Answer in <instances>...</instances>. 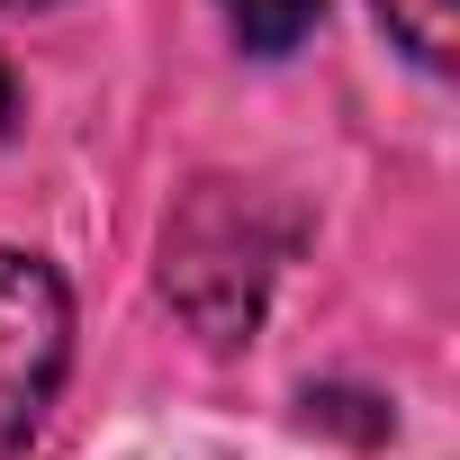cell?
Wrapping results in <instances>:
<instances>
[{
	"mask_svg": "<svg viewBox=\"0 0 460 460\" xmlns=\"http://www.w3.org/2000/svg\"><path fill=\"white\" fill-rule=\"evenodd\" d=\"M280 253H289V226H280L253 190L199 181L190 208L163 226V289H172V307H181L208 343H235V334H253Z\"/></svg>",
	"mask_w": 460,
	"mask_h": 460,
	"instance_id": "6da1fadb",
	"label": "cell"
},
{
	"mask_svg": "<svg viewBox=\"0 0 460 460\" xmlns=\"http://www.w3.org/2000/svg\"><path fill=\"white\" fill-rule=\"evenodd\" d=\"M73 298L37 253H0V460H19L64 388Z\"/></svg>",
	"mask_w": 460,
	"mask_h": 460,
	"instance_id": "7a4b0ae2",
	"label": "cell"
},
{
	"mask_svg": "<svg viewBox=\"0 0 460 460\" xmlns=\"http://www.w3.org/2000/svg\"><path fill=\"white\" fill-rule=\"evenodd\" d=\"M379 19H388V37L415 55V64H451L460 55V0H379Z\"/></svg>",
	"mask_w": 460,
	"mask_h": 460,
	"instance_id": "3957f363",
	"label": "cell"
},
{
	"mask_svg": "<svg viewBox=\"0 0 460 460\" xmlns=\"http://www.w3.org/2000/svg\"><path fill=\"white\" fill-rule=\"evenodd\" d=\"M217 10H226V28H235L253 55H289V46L316 28L325 0H217Z\"/></svg>",
	"mask_w": 460,
	"mask_h": 460,
	"instance_id": "277c9868",
	"label": "cell"
},
{
	"mask_svg": "<svg viewBox=\"0 0 460 460\" xmlns=\"http://www.w3.org/2000/svg\"><path fill=\"white\" fill-rule=\"evenodd\" d=\"M10 118H19V82H10V64H0V136H10Z\"/></svg>",
	"mask_w": 460,
	"mask_h": 460,
	"instance_id": "5b68a950",
	"label": "cell"
}]
</instances>
